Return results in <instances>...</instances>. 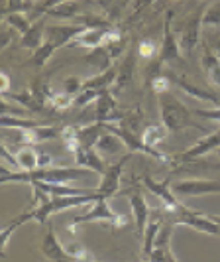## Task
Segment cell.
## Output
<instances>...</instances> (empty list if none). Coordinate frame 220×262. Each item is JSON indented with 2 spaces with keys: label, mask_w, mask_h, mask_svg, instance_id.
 Here are the masks:
<instances>
[{
  "label": "cell",
  "mask_w": 220,
  "mask_h": 262,
  "mask_svg": "<svg viewBox=\"0 0 220 262\" xmlns=\"http://www.w3.org/2000/svg\"><path fill=\"white\" fill-rule=\"evenodd\" d=\"M191 115L193 113L177 97H173L171 91L159 95V117H161V124H165L169 132H179L183 128H197L201 132H208L199 122H194Z\"/></svg>",
  "instance_id": "obj_1"
},
{
  "label": "cell",
  "mask_w": 220,
  "mask_h": 262,
  "mask_svg": "<svg viewBox=\"0 0 220 262\" xmlns=\"http://www.w3.org/2000/svg\"><path fill=\"white\" fill-rule=\"evenodd\" d=\"M92 221H106L110 223L114 229H122V227H128L130 219L122 213H116L114 209H110L108 205V199H101L96 203H91L87 205V209L83 211L81 215H77L71 225H83V223H92Z\"/></svg>",
  "instance_id": "obj_2"
},
{
  "label": "cell",
  "mask_w": 220,
  "mask_h": 262,
  "mask_svg": "<svg viewBox=\"0 0 220 262\" xmlns=\"http://www.w3.org/2000/svg\"><path fill=\"white\" fill-rule=\"evenodd\" d=\"M142 184L154 193L157 195L161 201H163V205H165V211L169 213H181V211H187L189 207L187 205H183L181 201L177 199V195H173L175 191H171V180H163V182H157L154 180L150 173H143L142 176Z\"/></svg>",
  "instance_id": "obj_3"
},
{
  "label": "cell",
  "mask_w": 220,
  "mask_h": 262,
  "mask_svg": "<svg viewBox=\"0 0 220 262\" xmlns=\"http://www.w3.org/2000/svg\"><path fill=\"white\" fill-rule=\"evenodd\" d=\"M171 221H173V225H185V227H191V229L199 231V233H205V235H220L218 225L210 219V215H205L201 211L187 209L181 213H173Z\"/></svg>",
  "instance_id": "obj_4"
},
{
  "label": "cell",
  "mask_w": 220,
  "mask_h": 262,
  "mask_svg": "<svg viewBox=\"0 0 220 262\" xmlns=\"http://www.w3.org/2000/svg\"><path fill=\"white\" fill-rule=\"evenodd\" d=\"M171 22H173V10H165V18H163V41H161L159 55H157L163 63H173V61H181L183 59L179 36L173 34Z\"/></svg>",
  "instance_id": "obj_5"
},
{
  "label": "cell",
  "mask_w": 220,
  "mask_h": 262,
  "mask_svg": "<svg viewBox=\"0 0 220 262\" xmlns=\"http://www.w3.org/2000/svg\"><path fill=\"white\" fill-rule=\"evenodd\" d=\"M203 16L205 10H197L194 14H191L185 24H183L181 32H179V46H181V52L191 53L199 46L201 41V30H203Z\"/></svg>",
  "instance_id": "obj_6"
},
{
  "label": "cell",
  "mask_w": 220,
  "mask_h": 262,
  "mask_svg": "<svg viewBox=\"0 0 220 262\" xmlns=\"http://www.w3.org/2000/svg\"><path fill=\"white\" fill-rule=\"evenodd\" d=\"M130 154H126V156L120 158L118 162L110 164L108 170L104 171L103 180H101V184L96 187L99 195L103 197V199H110V197H114L120 191V178H122V171H124V166H126Z\"/></svg>",
  "instance_id": "obj_7"
},
{
  "label": "cell",
  "mask_w": 220,
  "mask_h": 262,
  "mask_svg": "<svg viewBox=\"0 0 220 262\" xmlns=\"http://www.w3.org/2000/svg\"><path fill=\"white\" fill-rule=\"evenodd\" d=\"M171 79V83L173 85H177L183 93H187L189 97H193L197 101H203V103H210L212 106H220V99L216 93L208 91L207 87H203V85H199V83H194L191 79H187L185 75H177V73H171L169 75Z\"/></svg>",
  "instance_id": "obj_8"
},
{
  "label": "cell",
  "mask_w": 220,
  "mask_h": 262,
  "mask_svg": "<svg viewBox=\"0 0 220 262\" xmlns=\"http://www.w3.org/2000/svg\"><path fill=\"white\" fill-rule=\"evenodd\" d=\"M214 150H220V128L214 132H210L208 136L205 138H201L199 142H194L191 148H187L183 154L179 156H175V162H194V160H199V158L207 156L210 152H214ZM173 162V164H175Z\"/></svg>",
  "instance_id": "obj_9"
},
{
  "label": "cell",
  "mask_w": 220,
  "mask_h": 262,
  "mask_svg": "<svg viewBox=\"0 0 220 262\" xmlns=\"http://www.w3.org/2000/svg\"><path fill=\"white\" fill-rule=\"evenodd\" d=\"M85 26L81 24H52L45 28V41L53 43L57 50L73 43L83 34Z\"/></svg>",
  "instance_id": "obj_10"
},
{
  "label": "cell",
  "mask_w": 220,
  "mask_h": 262,
  "mask_svg": "<svg viewBox=\"0 0 220 262\" xmlns=\"http://www.w3.org/2000/svg\"><path fill=\"white\" fill-rule=\"evenodd\" d=\"M175 195L183 197H199L208 193H220V182L214 180H183L173 185Z\"/></svg>",
  "instance_id": "obj_11"
},
{
  "label": "cell",
  "mask_w": 220,
  "mask_h": 262,
  "mask_svg": "<svg viewBox=\"0 0 220 262\" xmlns=\"http://www.w3.org/2000/svg\"><path fill=\"white\" fill-rule=\"evenodd\" d=\"M39 249H41V254H43L47 260L73 262L71 260V256H69V252H67V249L61 245V241L57 238L55 229H53L52 225H47V231H45V235H43L41 243H39Z\"/></svg>",
  "instance_id": "obj_12"
},
{
  "label": "cell",
  "mask_w": 220,
  "mask_h": 262,
  "mask_svg": "<svg viewBox=\"0 0 220 262\" xmlns=\"http://www.w3.org/2000/svg\"><path fill=\"white\" fill-rule=\"evenodd\" d=\"M124 117V113H120L116 103V95L112 91H104L103 97L96 101V122L104 124H116Z\"/></svg>",
  "instance_id": "obj_13"
},
{
  "label": "cell",
  "mask_w": 220,
  "mask_h": 262,
  "mask_svg": "<svg viewBox=\"0 0 220 262\" xmlns=\"http://www.w3.org/2000/svg\"><path fill=\"white\" fill-rule=\"evenodd\" d=\"M173 221L171 223H165L161 233L157 236L156 241V247L152 250V254L148 256L150 262H177L173 250H171V235H173Z\"/></svg>",
  "instance_id": "obj_14"
},
{
  "label": "cell",
  "mask_w": 220,
  "mask_h": 262,
  "mask_svg": "<svg viewBox=\"0 0 220 262\" xmlns=\"http://www.w3.org/2000/svg\"><path fill=\"white\" fill-rule=\"evenodd\" d=\"M130 207H132V217H134V227H136V235L138 238H142L145 227L150 223L152 217V209L148 205V201L143 199L140 191H132L130 193Z\"/></svg>",
  "instance_id": "obj_15"
},
{
  "label": "cell",
  "mask_w": 220,
  "mask_h": 262,
  "mask_svg": "<svg viewBox=\"0 0 220 262\" xmlns=\"http://www.w3.org/2000/svg\"><path fill=\"white\" fill-rule=\"evenodd\" d=\"M71 154L75 156V164L79 168H87L99 176H104V171L108 170V164H104V160L94 148H85V146L79 144Z\"/></svg>",
  "instance_id": "obj_16"
},
{
  "label": "cell",
  "mask_w": 220,
  "mask_h": 262,
  "mask_svg": "<svg viewBox=\"0 0 220 262\" xmlns=\"http://www.w3.org/2000/svg\"><path fill=\"white\" fill-rule=\"evenodd\" d=\"M136 55H138V53H134L132 50H128L126 57L122 59V63H120V67H118L116 81H114V85H112V93H114V95L122 93L126 87L132 85L134 69H136Z\"/></svg>",
  "instance_id": "obj_17"
},
{
  "label": "cell",
  "mask_w": 220,
  "mask_h": 262,
  "mask_svg": "<svg viewBox=\"0 0 220 262\" xmlns=\"http://www.w3.org/2000/svg\"><path fill=\"white\" fill-rule=\"evenodd\" d=\"M45 28H47V24H45V18H39V20H36L34 24H32V28L28 30L26 34L20 38V48L22 50H38L39 46L45 41Z\"/></svg>",
  "instance_id": "obj_18"
},
{
  "label": "cell",
  "mask_w": 220,
  "mask_h": 262,
  "mask_svg": "<svg viewBox=\"0 0 220 262\" xmlns=\"http://www.w3.org/2000/svg\"><path fill=\"white\" fill-rule=\"evenodd\" d=\"M106 132V124L104 122H92V124H87V126H77V140L81 146L85 148H94L99 138Z\"/></svg>",
  "instance_id": "obj_19"
},
{
  "label": "cell",
  "mask_w": 220,
  "mask_h": 262,
  "mask_svg": "<svg viewBox=\"0 0 220 262\" xmlns=\"http://www.w3.org/2000/svg\"><path fill=\"white\" fill-rule=\"evenodd\" d=\"M118 69L116 67H110L103 73H96L92 77L85 79L83 81V89H96V91H112V85L116 81Z\"/></svg>",
  "instance_id": "obj_20"
},
{
  "label": "cell",
  "mask_w": 220,
  "mask_h": 262,
  "mask_svg": "<svg viewBox=\"0 0 220 262\" xmlns=\"http://www.w3.org/2000/svg\"><path fill=\"white\" fill-rule=\"evenodd\" d=\"M163 213H159L157 217H150V223L145 227V231H143V254L145 256H150L152 254V250L156 247V241L159 233H161V229H163Z\"/></svg>",
  "instance_id": "obj_21"
},
{
  "label": "cell",
  "mask_w": 220,
  "mask_h": 262,
  "mask_svg": "<svg viewBox=\"0 0 220 262\" xmlns=\"http://www.w3.org/2000/svg\"><path fill=\"white\" fill-rule=\"evenodd\" d=\"M104 36H106V30H103V28H85L83 34H81L71 46L94 50V48H101L104 43Z\"/></svg>",
  "instance_id": "obj_22"
},
{
  "label": "cell",
  "mask_w": 220,
  "mask_h": 262,
  "mask_svg": "<svg viewBox=\"0 0 220 262\" xmlns=\"http://www.w3.org/2000/svg\"><path fill=\"white\" fill-rule=\"evenodd\" d=\"M201 63H203V69H205V73H207L208 81H210L214 87L220 89V57L218 55L214 52H210L207 46H205V53H203Z\"/></svg>",
  "instance_id": "obj_23"
},
{
  "label": "cell",
  "mask_w": 220,
  "mask_h": 262,
  "mask_svg": "<svg viewBox=\"0 0 220 262\" xmlns=\"http://www.w3.org/2000/svg\"><path fill=\"white\" fill-rule=\"evenodd\" d=\"M124 148V142L120 140V136H116L114 132H104L99 138V142L94 146V150L101 156H116L118 152Z\"/></svg>",
  "instance_id": "obj_24"
},
{
  "label": "cell",
  "mask_w": 220,
  "mask_h": 262,
  "mask_svg": "<svg viewBox=\"0 0 220 262\" xmlns=\"http://www.w3.org/2000/svg\"><path fill=\"white\" fill-rule=\"evenodd\" d=\"M143 111L140 106H136L134 111H128V113H124V117L120 122H116L118 126H122V128H126V130L134 132V134H138V136H142L143 132Z\"/></svg>",
  "instance_id": "obj_25"
},
{
  "label": "cell",
  "mask_w": 220,
  "mask_h": 262,
  "mask_svg": "<svg viewBox=\"0 0 220 262\" xmlns=\"http://www.w3.org/2000/svg\"><path fill=\"white\" fill-rule=\"evenodd\" d=\"M16 162L20 171H34L38 170V150L30 148V146H20L18 150H14Z\"/></svg>",
  "instance_id": "obj_26"
},
{
  "label": "cell",
  "mask_w": 220,
  "mask_h": 262,
  "mask_svg": "<svg viewBox=\"0 0 220 262\" xmlns=\"http://www.w3.org/2000/svg\"><path fill=\"white\" fill-rule=\"evenodd\" d=\"M85 61L103 73V71L112 67V55H110V52H108L104 46H101V48L91 50V53H87V55H85Z\"/></svg>",
  "instance_id": "obj_27"
},
{
  "label": "cell",
  "mask_w": 220,
  "mask_h": 262,
  "mask_svg": "<svg viewBox=\"0 0 220 262\" xmlns=\"http://www.w3.org/2000/svg\"><path fill=\"white\" fill-rule=\"evenodd\" d=\"M0 124L2 128H10V130H30L36 128L41 122L28 117H14V115H0Z\"/></svg>",
  "instance_id": "obj_28"
},
{
  "label": "cell",
  "mask_w": 220,
  "mask_h": 262,
  "mask_svg": "<svg viewBox=\"0 0 220 262\" xmlns=\"http://www.w3.org/2000/svg\"><path fill=\"white\" fill-rule=\"evenodd\" d=\"M167 126L165 124H150V126H145L142 132V140L145 146H150V148H157V144H161L165 138H167Z\"/></svg>",
  "instance_id": "obj_29"
},
{
  "label": "cell",
  "mask_w": 220,
  "mask_h": 262,
  "mask_svg": "<svg viewBox=\"0 0 220 262\" xmlns=\"http://www.w3.org/2000/svg\"><path fill=\"white\" fill-rule=\"evenodd\" d=\"M32 95L38 99L39 103H43V105L47 106L50 105V99H52V87H50V77H43V75H38V77L34 79L32 83H30V87H28Z\"/></svg>",
  "instance_id": "obj_30"
},
{
  "label": "cell",
  "mask_w": 220,
  "mask_h": 262,
  "mask_svg": "<svg viewBox=\"0 0 220 262\" xmlns=\"http://www.w3.org/2000/svg\"><path fill=\"white\" fill-rule=\"evenodd\" d=\"M2 97L12 99L14 103L22 105L26 111H32V113H43V111H45V105H43V103H39L38 99L32 95L30 89H26V91H22V93H12V95H2Z\"/></svg>",
  "instance_id": "obj_31"
},
{
  "label": "cell",
  "mask_w": 220,
  "mask_h": 262,
  "mask_svg": "<svg viewBox=\"0 0 220 262\" xmlns=\"http://www.w3.org/2000/svg\"><path fill=\"white\" fill-rule=\"evenodd\" d=\"M79 10H81V6H79V0H69V2H61V4H57L55 8L52 10H47V16H53V18H63V20H75L77 18Z\"/></svg>",
  "instance_id": "obj_32"
},
{
  "label": "cell",
  "mask_w": 220,
  "mask_h": 262,
  "mask_svg": "<svg viewBox=\"0 0 220 262\" xmlns=\"http://www.w3.org/2000/svg\"><path fill=\"white\" fill-rule=\"evenodd\" d=\"M4 22H6V26L12 28L14 32H18L20 36H24L28 30L32 28V20L24 12L4 14Z\"/></svg>",
  "instance_id": "obj_33"
},
{
  "label": "cell",
  "mask_w": 220,
  "mask_h": 262,
  "mask_svg": "<svg viewBox=\"0 0 220 262\" xmlns=\"http://www.w3.org/2000/svg\"><path fill=\"white\" fill-rule=\"evenodd\" d=\"M57 48L53 46V43H50V41H43L41 46H39L38 50L34 52V55L30 57V66H34V67H38V69H41V67H45V63L50 61V57L53 55V52H55Z\"/></svg>",
  "instance_id": "obj_34"
},
{
  "label": "cell",
  "mask_w": 220,
  "mask_h": 262,
  "mask_svg": "<svg viewBox=\"0 0 220 262\" xmlns=\"http://www.w3.org/2000/svg\"><path fill=\"white\" fill-rule=\"evenodd\" d=\"M67 252H69V256H71V260L73 262H92L94 260V256H92V252L83 243H71V245H67L65 247Z\"/></svg>",
  "instance_id": "obj_35"
},
{
  "label": "cell",
  "mask_w": 220,
  "mask_h": 262,
  "mask_svg": "<svg viewBox=\"0 0 220 262\" xmlns=\"http://www.w3.org/2000/svg\"><path fill=\"white\" fill-rule=\"evenodd\" d=\"M50 106H52L53 111H67V108L75 106V97L65 91L53 93L52 99H50Z\"/></svg>",
  "instance_id": "obj_36"
},
{
  "label": "cell",
  "mask_w": 220,
  "mask_h": 262,
  "mask_svg": "<svg viewBox=\"0 0 220 262\" xmlns=\"http://www.w3.org/2000/svg\"><path fill=\"white\" fill-rule=\"evenodd\" d=\"M161 66H163V61H161L159 57H154V59H150L148 67L143 69V83H145L148 89L152 87L154 79H157L159 75H161Z\"/></svg>",
  "instance_id": "obj_37"
},
{
  "label": "cell",
  "mask_w": 220,
  "mask_h": 262,
  "mask_svg": "<svg viewBox=\"0 0 220 262\" xmlns=\"http://www.w3.org/2000/svg\"><path fill=\"white\" fill-rule=\"evenodd\" d=\"M103 93L104 91H96V89H83V91L75 97V106L85 108V106L91 105V103H96V101L103 97Z\"/></svg>",
  "instance_id": "obj_38"
},
{
  "label": "cell",
  "mask_w": 220,
  "mask_h": 262,
  "mask_svg": "<svg viewBox=\"0 0 220 262\" xmlns=\"http://www.w3.org/2000/svg\"><path fill=\"white\" fill-rule=\"evenodd\" d=\"M203 26H220V0H214L203 16Z\"/></svg>",
  "instance_id": "obj_39"
},
{
  "label": "cell",
  "mask_w": 220,
  "mask_h": 262,
  "mask_svg": "<svg viewBox=\"0 0 220 262\" xmlns=\"http://www.w3.org/2000/svg\"><path fill=\"white\" fill-rule=\"evenodd\" d=\"M157 53V46L154 39H142L140 43H138V55L142 57V59H154Z\"/></svg>",
  "instance_id": "obj_40"
},
{
  "label": "cell",
  "mask_w": 220,
  "mask_h": 262,
  "mask_svg": "<svg viewBox=\"0 0 220 262\" xmlns=\"http://www.w3.org/2000/svg\"><path fill=\"white\" fill-rule=\"evenodd\" d=\"M32 8V4H30V0H8V4H6V8H4V14H14V12H26Z\"/></svg>",
  "instance_id": "obj_41"
},
{
  "label": "cell",
  "mask_w": 220,
  "mask_h": 262,
  "mask_svg": "<svg viewBox=\"0 0 220 262\" xmlns=\"http://www.w3.org/2000/svg\"><path fill=\"white\" fill-rule=\"evenodd\" d=\"M150 89L156 93L157 97L163 95V93H169V89H171V79L167 75H159L157 79H154V83H152Z\"/></svg>",
  "instance_id": "obj_42"
},
{
  "label": "cell",
  "mask_w": 220,
  "mask_h": 262,
  "mask_svg": "<svg viewBox=\"0 0 220 262\" xmlns=\"http://www.w3.org/2000/svg\"><path fill=\"white\" fill-rule=\"evenodd\" d=\"M61 91L69 93V95H73V97H77L79 93L83 91V81L79 77H67L63 81V89Z\"/></svg>",
  "instance_id": "obj_43"
},
{
  "label": "cell",
  "mask_w": 220,
  "mask_h": 262,
  "mask_svg": "<svg viewBox=\"0 0 220 262\" xmlns=\"http://www.w3.org/2000/svg\"><path fill=\"white\" fill-rule=\"evenodd\" d=\"M193 115L199 118H208V120H216L220 122V106H212V108H197L193 111Z\"/></svg>",
  "instance_id": "obj_44"
},
{
  "label": "cell",
  "mask_w": 220,
  "mask_h": 262,
  "mask_svg": "<svg viewBox=\"0 0 220 262\" xmlns=\"http://www.w3.org/2000/svg\"><path fill=\"white\" fill-rule=\"evenodd\" d=\"M52 164H53L52 154H47L43 150H38V170L39 168H52Z\"/></svg>",
  "instance_id": "obj_45"
},
{
  "label": "cell",
  "mask_w": 220,
  "mask_h": 262,
  "mask_svg": "<svg viewBox=\"0 0 220 262\" xmlns=\"http://www.w3.org/2000/svg\"><path fill=\"white\" fill-rule=\"evenodd\" d=\"M61 2H69V0H43L41 4H39L38 8H36V12L38 14H45L47 10H52V8H55L57 4H61Z\"/></svg>",
  "instance_id": "obj_46"
},
{
  "label": "cell",
  "mask_w": 220,
  "mask_h": 262,
  "mask_svg": "<svg viewBox=\"0 0 220 262\" xmlns=\"http://www.w3.org/2000/svg\"><path fill=\"white\" fill-rule=\"evenodd\" d=\"M8 91H10V75L6 71H2L0 73V93L2 95H8Z\"/></svg>",
  "instance_id": "obj_47"
},
{
  "label": "cell",
  "mask_w": 220,
  "mask_h": 262,
  "mask_svg": "<svg viewBox=\"0 0 220 262\" xmlns=\"http://www.w3.org/2000/svg\"><path fill=\"white\" fill-rule=\"evenodd\" d=\"M96 4L103 8V10H106V12H110L114 6H116V0H96Z\"/></svg>",
  "instance_id": "obj_48"
},
{
  "label": "cell",
  "mask_w": 220,
  "mask_h": 262,
  "mask_svg": "<svg viewBox=\"0 0 220 262\" xmlns=\"http://www.w3.org/2000/svg\"><path fill=\"white\" fill-rule=\"evenodd\" d=\"M210 219H212V221H214V223L220 227V215H210Z\"/></svg>",
  "instance_id": "obj_49"
},
{
  "label": "cell",
  "mask_w": 220,
  "mask_h": 262,
  "mask_svg": "<svg viewBox=\"0 0 220 262\" xmlns=\"http://www.w3.org/2000/svg\"><path fill=\"white\" fill-rule=\"evenodd\" d=\"M128 2H132V0H124V6H126V4H128Z\"/></svg>",
  "instance_id": "obj_50"
},
{
  "label": "cell",
  "mask_w": 220,
  "mask_h": 262,
  "mask_svg": "<svg viewBox=\"0 0 220 262\" xmlns=\"http://www.w3.org/2000/svg\"><path fill=\"white\" fill-rule=\"evenodd\" d=\"M199 2H205V0H199Z\"/></svg>",
  "instance_id": "obj_51"
},
{
  "label": "cell",
  "mask_w": 220,
  "mask_h": 262,
  "mask_svg": "<svg viewBox=\"0 0 220 262\" xmlns=\"http://www.w3.org/2000/svg\"><path fill=\"white\" fill-rule=\"evenodd\" d=\"M136 262H143V260H136Z\"/></svg>",
  "instance_id": "obj_52"
},
{
  "label": "cell",
  "mask_w": 220,
  "mask_h": 262,
  "mask_svg": "<svg viewBox=\"0 0 220 262\" xmlns=\"http://www.w3.org/2000/svg\"><path fill=\"white\" fill-rule=\"evenodd\" d=\"M173 2H177V0H173Z\"/></svg>",
  "instance_id": "obj_53"
},
{
  "label": "cell",
  "mask_w": 220,
  "mask_h": 262,
  "mask_svg": "<svg viewBox=\"0 0 220 262\" xmlns=\"http://www.w3.org/2000/svg\"><path fill=\"white\" fill-rule=\"evenodd\" d=\"M92 262H96V260H92Z\"/></svg>",
  "instance_id": "obj_54"
}]
</instances>
